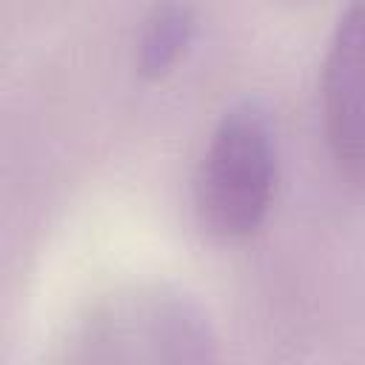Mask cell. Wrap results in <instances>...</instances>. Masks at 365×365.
Returning <instances> with one entry per match:
<instances>
[{
    "mask_svg": "<svg viewBox=\"0 0 365 365\" xmlns=\"http://www.w3.org/2000/svg\"><path fill=\"white\" fill-rule=\"evenodd\" d=\"M194 31L197 14L188 0H157L137 34V71L148 80L168 74L188 51Z\"/></svg>",
    "mask_w": 365,
    "mask_h": 365,
    "instance_id": "cell-4",
    "label": "cell"
},
{
    "mask_svg": "<svg viewBox=\"0 0 365 365\" xmlns=\"http://www.w3.org/2000/svg\"><path fill=\"white\" fill-rule=\"evenodd\" d=\"M279 171L277 125L259 97L231 103L214 123L194 174L200 222L222 237H251L268 217Z\"/></svg>",
    "mask_w": 365,
    "mask_h": 365,
    "instance_id": "cell-2",
    "label": "cell"
},
{
    "mask_svg": "<svg viewBox=\"0 0 365 365\" xmlns=\"http://www.w3.org/2000/svg\"><path fill=\"white\" fill-rule=\"evenodd\" d=\"M208 311L163 282L120 288L88 305L60 342V362H208L217 359Z\"/></svg>",
    "mask_w": 365,
    "mask_h": 365,
    "instance_id": "cell-1",
    "label": "cell"
},
{
    "mask_svg": "<svg viewBox=\"0 0 365 365\" xmlns=\"http://www.w3.org/2000/svg\"><path fill=\"white\" fill-rule=\"evenodd\" d=\"M322 131L336 171L365 188V0L339 11L322 60Z\"/></svg>",
    "mask_w": 365,
    "mask_h": 365,
    "instance_id": "cell-3",
    "label": "cell"
}]
</instances>
